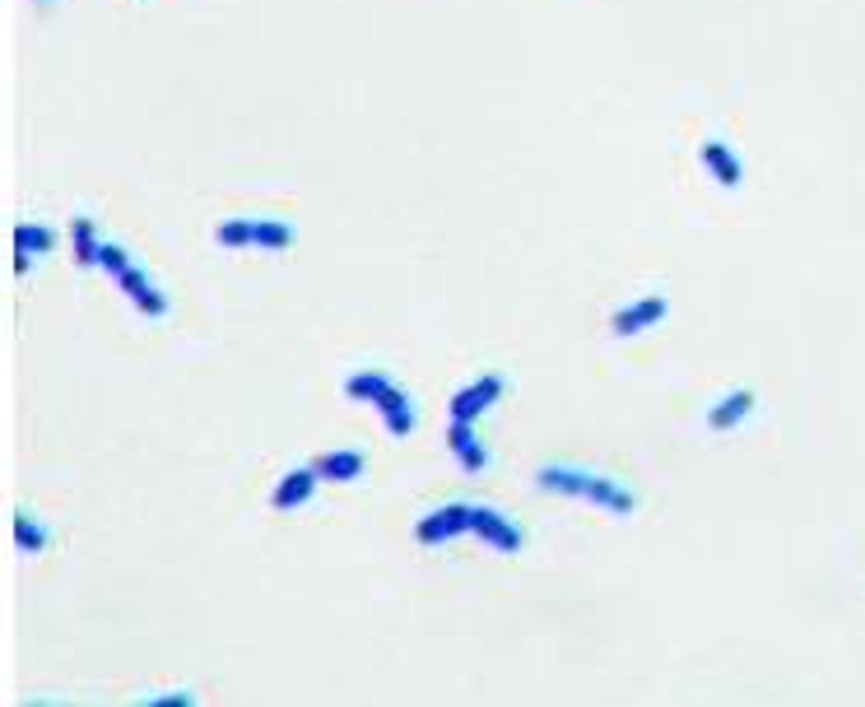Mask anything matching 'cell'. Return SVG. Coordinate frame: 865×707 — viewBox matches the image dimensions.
Returning <instances> with one entry per match:
<instances>
[{
  "label": "cell",
  "mask_w": 865,
  "mask_h": 707,
  "mask_svg": "<svg viewBox=\"0 0 865 707\" xmlns=\"http://www.w3.org/2000/svg\"><path fill=\"white\" fill-rule=\"evenodd\" d=\"M299 242V229L284 219H256V247L261 252H289Z\"/></svg>",
  "instance_id": "obj_15"
},
{
  "label": "cell",
  "mask_w": 865,
  "mask_h": 707,
  "mask_svg": "<svg viewBox=\"0 0 865 707\" xmlns=\"http://www.w3.org/2000/svg\"><path fill=\"white\" fill-rule=\"evenodd\" d=\"M70 252H75V260H80L84 270H94V266H98V256H103V237H98V229H94V219H89V215L70 219Z\"/></svg>",
  "instance_id": "obj_13"
},
{
  "label": "cell",
  "mask_w": 865,
  "mask_h": 707,
  "mask_svg": "<svg viewBox=\"0 0 865 707\" xmlns=\"http://www.w3.org/2000/svg\"><path fill=\"white\" fill-rule=\"evenodd\" d=\"M536 489L545 494H559V498H577V502H592V508L610 512V517H633L638 512V498L633 489H623L619 479L600 475V471H586V465H540L536 471Z\"/></svg>",
  "instance_id": "obj_1"
},
{
  "label": "cell",
  "mask_w": 865,
  "mask_h": 707,
  "mask_svg": "<svg viewBox=\"0 0 865 707\" xmlns=\"http://www.w3.org/2000/svg\"><path fill=\"white\" fill-rule=\"evenodd\" d=\"M57 247V233L47 229V223H14V275L28 270V252L43 256Z\"/></svg>",
  "instance_id": "obj_12"
},
{
  "label": "cell",
  "mask_w": 865,
  "mask_h": 707,
  "mask_svg": "<svg viewBox=\"0 0 865 707\" xmlns=\"http://www.w3.org/2000/svg\"><path fill=\"white\" fill-rule=\"evenodd\" d=\"M131 266H136V260H131V252H126L121 242H107V237H103V256H98V270H107V275L117 279L121 270H131Z\"/></svg>",
  "instance_id": "obj_18"
},
{
  "label": "cell",
  "mask_w": 865,
  "mask_h": 707,
  "mask_svg": "<svg viewBox=\"0 0 865 707\" xmlns=\"http://www.w3.org/2000/svg\"><path fill=\"white\" fill-rule=\"evenodd\" d=\"M470 535L480 540V545H489L493 554H522V549H526L522 526H512V521H507L499 508H484V502H475Z\"/></svg>",
  "instance_id": "obj_5"
},
{
  "label": "cell",
  "mask_w": 865,
  "mask_h": 707,
  "mask_svg": "<svg viewBox=\"0 0 865 707\" xmlns=\"http://www.w3.org/2000/svg\"><path fill=\"white\" fill-rule=\"evenodd\" d=\"M317 484H322L317 465H299V471H289L280 484H274V494H270V508H274V512L307 508V502H312V494H317Z\"/></svg>",
  "instance_id": "obj_9"
},
{
  "label": "cell",
  "mask_w": 865,
  "mask_h": 707,
  "mask_svg": "<svg viewBox=\"0 0 865 707\" xmlns=\"http://www.w3.org/2000/svg\"><path fill=\"white\" fill-rule=\"evenodd\" d=\"M214 242L229 252H243V247H256V219H229L214 229Z\"/></svg>",
  "instance_id": "obj_16"
},
{
  "label": "cell",
  "mask_w": 865,
  "mask_h": 707,
  "mask_svg": "<svg viewBox=\"0 0 865 707\" xmlns=\"http://www.w3.org/2000/svg\"><path fill=\"white\" fill-rule=\"evenodd\" d=\"M344 396L359 401V405H373L391 438H410L414 428H419V415H414L410 391H400L391 378H386V372H373V368H367V372H354V378L344 382Z\"/></svg>",
  "instance_id": "obj_2"
},
{
  "label": "cell",
  "mask_w": 865,
  "mask_h": 707,
  "mask_svg": "<svg viewBox=\"0 0 865 707\" xmlns=\"http://www.w3.org/2000/svg\"><path fill=\"white\" fill-rule=\"evenodd\" d=\"M670 316V303L661 293H647V298H638V303H629V308H619L615 316H610V331L619 335V340H629V335H642V331H652V326H661Z\"/></svg>",
  "instance_id": "obj_7"
},
{
  "label": "cell",
  "mask_w": 865,
  "mask_h": 707,
  "mask_svg": "<svg viewBox=\"0 0 865 707\" xmlns=\"http://www.w3.org/2000/svg\"><path fill=\"white\" fill-rule=\"evenodd\" d=\"M698 159H703V167L726 186V192H735V186L745 182V163H740V154H735L726 140H708L703 149H698Z\"/></svg>",
  "instance_id": "obj_11"
},
{
  "label": "cell",
  "mask_w": 865,
  "mask_h": 707,
  "mask_svg": "<svg viewBox=\"0 0 865 707\" xmlns=\"http://www.w3.org/2000/svg\"><path fill=\"white\" fill-rule=\"evenodd\" d=\"M503 391H507V382L499 378V372H484V378H475V382H466L461 391H456L447 415L461 419V424H480V415H489V409L503 401Z\"/></svg>",
  "instance_id": "obj_4"
},
{
  "label": "cell",
  "mask_w": 865,
  "mask_h": 707,
  "mask_svg": "<svg viewBox=\"0 0 865 707\" xmlns=\"http://www.w3.org/2000/svg\"><path fill=\"white\" fill-rule=\"evenodd\" d=\"M317 465V475L322 479H330V484H349V479H359L363 475V452H326V456H317L312 461Z\"/></svg>",
  "instance_id": "obj_14"
},
{
  "label": "cell",
  "mask_w": 865,
  "mask_h": 707,
  "mask_svg": "<svg viewBox=\"0 0 865 707\" xmlns=\"http://www.w3.org/2000/svg\"><path fill=\"white\" fill-rule=\"evenodd\" d=\"M10 526H14V545H20L24 554H43L47 549V526H43V521H33L28 512H14Z\"/></svg>",
  "instance_id": "obj_17"
},
{
  "label": "cell",
  "mask_w": 865,
  "mask_h": 707,
  "mask_svg": "<svg viewBox=\"0 0 865 707\" xmlns=\"http://www.w3.org/2000/svg\"><path fill=\"white\" fill-rule=\"evenodd\" d=\"M117 289L126 293V298H131V308L144 316V322H163V316H168L173 312V303H168V293H163L159 285H154V279L150 275H144L140 266H131V270H121L117 275Z\"/></svg>",
  "instance_id": "obj_6"
},
{
  "label": "cell",
  "mask_w": 865,
  "mask_h": 707,
  "mask_svg": "<svg viewBox=\"0 0 865 707\" xmlns=\"http://www.w3.org/2000/svg\"><path fill=\"white\" fill-rule=\"evenodd\" d=\"M447 452L461 461L466 475H484L489 471V447L480 442V433H475V424H461V419L447 424Z\"/></svg>",
  "instance_id": "obj_8"
},
{
  "label": "cell",
  "mask_w": 865,
  "mask_h": 707,
  "mask_svg": "<svg viewBox=\"0 0 865 707\" xmlns=\"http://www.w3.org/2000/svg\"><path fill=\"white\" fill-rule=\"evenodd\" d=\"M470 517H475V502H447V508H433L423 517L414 535H419V545H429V549L452 545V540L470 535Z\"/></svg>",
  "instance_id": "obj_3"
},
{
  "label": "cell",
  "mask_w": 865,
  "mask_h": 707,
  "mask_svg": "<svg viewBox=\"0 0 865 707\" xmlns=\"http://www.w3.org/2000/svg\"><path fill=\"white\" fill-rule=\"evenodd\" d=\"M144 703H196L191 694H159V698H144Z\"/></svg>",
  "instance_id": "obj_19"
},
{
  "label": "cell",
  "mask_w": 865,
  "mask_h": 707,
  "mask_svg": "<svg viewBox=\"0 0 865 707\" xmlns=\"http://www.w3.org/2000/svg\"><path fill=\"white\" fill-rule=\"evenodd\" d=\"M753 405H759V396H753L749 386L726 391V396L708 409V428H712V433H730V428H740L753 415Z\"/></svg>",
  "instance_id": "obj_10"
},
{
  "label": "cell",
  "mask_w": 865,
  "mask_h": 707,
  "mask_svg": "<svg viewBox=\"0 0 865 707\" xmlns=\"http://www.w3.org/2000/svg\"><path fill=\"white\" fill-rule=\"evenodd\" d=\"M38 5H43V0H38Z\"/></svg>",
  "instance_id": "obj_20"
}]
</instances>
